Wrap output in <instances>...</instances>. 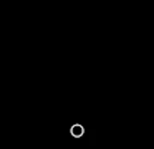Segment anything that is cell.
Instances as JSON below:
<instances>
[{"mask_svg":"<svg viewBox=\"0 0 154 149\" xmlns=\"http://www.w3.org/2000/svg\"><path fill=\"white\" fill-rule=\"evenodd\" d=\"M70 133L74 138H80L84 133V128L82 127L81 124H76L72 126L70 129Z\"/></svg>","mask_w":154,"mask_h":149,"instance_id":"6da1fadb","label":"cell"}]
</instances>
